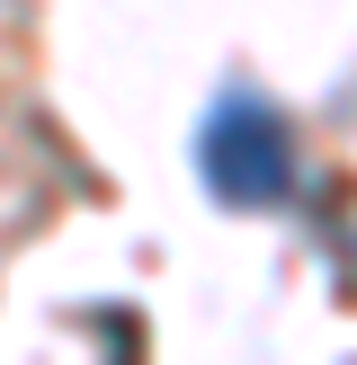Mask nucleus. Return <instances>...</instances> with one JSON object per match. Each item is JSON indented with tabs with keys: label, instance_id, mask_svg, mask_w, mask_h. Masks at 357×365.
<instances>
[{
	"label": "nucleus",
	"instance_id": "obj_1",
	"mask_svg": "<svg viewBox=\"0 0 357 365\" xmlns=\"http://www.w3.org/2000/svg\"><path fill=\"white\" fill-rule=\"evenodd\" d=\"M196 160H206V187L232 196V205H277L286 178H295V152H286V125L268 116L259 98H223L206 116V143H196Z\"/></svg>",
	"mask_w": 357,
	"mask_h": 365
}]
</instances>
